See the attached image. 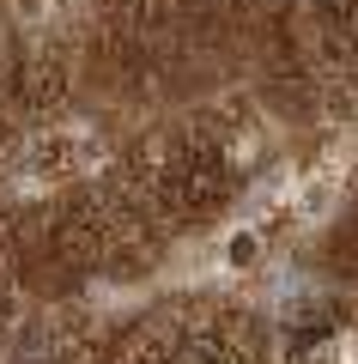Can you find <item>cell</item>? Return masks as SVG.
<instances>
[{"label":"cell","instance_id":"cell-1","mask_svg":"<svg viewBox=\"0 0 358 364\" xmlns=\"http://www.w3.org/2000/svg\"><path fill=\"white\" fill-rule=\"evenodd\" d=\"M225 195V170H219V158H201V164H189V200L194 207H206V200Z\"/></svg>","mask_w":358,"mask_h":364},{"label":"cell","instance_id":"cell-2","mask_svg":"<svg viewBox=\"0 0 358 364\" xmlns=\"http://www.w3.org/2000/svg\"><path fill=\"white\" fill-rule=\"evenodd\" d=\"M170 364H237V352H231L225 340H182Z\"/></svg>","mask_w":358,"mask_h":364},{"label":"cell","instance_id":"cell-3","mask_svg":"<svg viewBox=\"0 0 358 364\" xmlns=\"http://www.w3.org/2000/svg\"><path fill=\"white\" fill-rule=\"evenodd\" d=\"M322 6H328L334 18H346V13H358V0H322Z\"/></svg>","mask_w":358,"mask_h":364}]
</instances>
